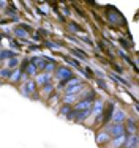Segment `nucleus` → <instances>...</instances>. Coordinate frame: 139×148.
<instances>
[{
  "label": "nucleus",
  "mask_w": 139,
  "mask_h": 148,
  "mask_svg": "<svg viewBox=\"0 0 139 148\" xmlns=\"http://www.w3.org/2000/svg\"><path fill=\"white\" fill-rule=\"evenodd\" d=\"M81 88H82V82L77 79H70V84H66V93L70 95H76Z\"/></svg>",
  "instance_id": "1"
},
{
  "label": "nucleus",
  "mask_w": 139,
  "mask_h": 148,
  "mask_svg": "<svg viewBox=\"0 0 139 148\" xmlns=\"http://www.w3.org/2000/svg\"><path fill=\"white\" fill-rule=\"evenodd\" d=\"M108 134H109V136H112V137H120V136L125 134V129H123L122 125H115V123H114V125L109 126Z\"/></svg>",
  "instance_id": "2"
},
{
  "label": "nucleus",
  "mask_w": 139,
  "mask_h": 148,
  "mask_svg": "<svg viewBox=\"0 0 139 148\" xmlns=\"http://www.w3.org/2000/svg\"><path fill=\"white\" fill-rule=\"evenodd\" d=\"M59 77L62 80H65V82H68L70 79H73V73H71L70 68H65V66H62V68H59Z\"/></svg>",
  "instance_id": "3"
},
{
  "label": "nucleus",
  "mask_w": 139,
  "mask_h": 148,
  "mask_svg": "<svg viewBox=\"0 0 139 148\" xmlns=\"http://www.w3.org/2000/svg\"><path fill=\"white\" fill-rule=\"evenodd\" d=\"M89 109H92V103H90V101L82 99V101H79V103L74 106L73 110L74 112H84V110H89Z\"/></svg>",
  "instance_id": "4"
},
{
  "label": "nucleus",
  "mask_w": 139,
  "mask_h": 148,
  "mask_svg": "<svg viewBox=\"0 0 139 148\" xmlns=\"http://www.w3.org/2000/svg\"><path fill=\"white\" fill-rule=\"evenodd\" d=\"M112 121L115 123V125H122V121H125V112L123 110H114L112 114Z\"/></svg>",
  "instance_id": "5"
},
{
  "label": "nucleus",
  "mask_w": 139,
  "mask_h": 148,
  "mask_svg": "<svg viewBox=\"0 0 139 148\" xmlns=\"http://www.w3.org/2000/svg\"><path fill=\"white\" fill-rule=\"evenodd\" d=\"M125 147H127V148H138V137L134 136V134H131V136L127 139Z\"/></svg>",
  "instance_id": "6"
},
{
  "label": "nucleus",
  "mask_w": 139,
  "mask_h": 148,
  "mask_svg": "<svg viewBox=\"0 0 139 148\" xmlns=\"http://www.w3.org/2000/svg\"><path fill=\"white\" fill-rule=\"evenodd\" d=\"M109 137H111V136H109L108 132H100L98 136H97V142L98 143H106L109 140Z\"/></svg>",
  "instance_id": "7"
},
{
  "label": "nucleus",
  "mask_w": 139,
  "mask_h": 148,
  "mask_svg": "<svg viewBox=\"0 0 139 148\" xmlns=\"http://www.w3.org/2000/svg\"><path fill=\"white\" fill-rule=\"evenodd\" d=\"M24 69H26L28 74H35V73H37V66H35L32 62L30 63H27V62L24 63Z\"/></svg>",
  "instance_id": "8"
},
{
  "label": "nucleus",
  "mask_w": 139,
  "mask_h": 148,
  "mask_svg": "<svg viewBox=\"0 0 139 148\" xmlns=\"http://www.w3.org/2000/svg\"><path fill=\"white\" fill-rule=\"evenodd\" d=\"M32 63H33L37 68H40V69H44V66H46V62H44V60H43V58H38V57H35Z\"/></svg>",
  "instance_id": "9"
},
{
  "label": "nucleus",
  "mask_w": 139,
  "mask_h": 148,
  "mask_svg": "<svg viewBox=\"0 0 139 148\" xmlns=\"http://www.w3.org/2000/svg\"><path fill=\"white\" fill-rule=\"evenodd\" d=\"M127 129H128V132H130V134H134V131H136V123H134L133 120H128Z\"/></svg>",
  "instance_id": "10"
},
{
  "label": "nucleus",
  "mask_w": 139,
  "mask_h": 148,
  "mask_svg": "<svg viewBox=\"0 0 139 148\" xmlns=\"http://www.w3.org/2000/svg\"><path fill=\"white\" fill-rule=\"evenodd\" d=\"M14 35H17V36H22V38H26L27 36V32L22 29V27H16L14 29Z\"/></svg>",
  "instance_id": "11"
},
{
  "label": "nucleus",
  "mask_w": 139,
  "mask_h": 148,
  "mask_svg": "<svg viewBox=\"0 0 139 148\" xmlns=\"http://www.w3.org/2000/svg\"><path fill=\"white\" fill-rule=\"evenodd\" d=\"M33 90H35V84L33 82H27V85L24 87V93L28 95V93H32Z\"/></svg>",
  "instance_id": "12"
},
{
  "label": "nucleus",
  "mask_w": 139,
  "mask_h": 148,
  "mask_svg": "<svg viewBox=\"0 0 139 148\" xmlns=\"http://www.w3.org/2000/svg\"><path fill=\"white\" fill-rule=\"evenodd\" d=\"M5 58H13V52L11 51H2L0 52V60H5Z\"/></svg>",
  "instance_id": "13"
},
{
  "label": "nucleus",
  "mask_w": 139,
  "mask_h": 148,
  "mask_svg": "<svg viewBox=\"0 0 139 148\" xmlns=\"http://www.w3.org/2000/svg\"><path fill=\"white\" fill-rule=\"evenodd\" d=\"M123 142H125V137H123V136H120V137H115V139H114V143H112V145L115 147V148H119V147L122 145Z\"/></svg>",
  "instance_id": "14"
},
{
  "label": "nucleus",
  "mask_w": 139,
  "mask_h": 148,
  "mask_svg": "<svg viewBox=\"0 0 139 148\" xmlns=\"http://www.w3.org/2000/svg\"><path fill=\"white\" fill-rule=\"evenodd\" d=\"M111 77H112L114 80H115V82H120V84H123V85H130V84H128L125 79H122L120 76H115V74H112V73H111Z\"/></svg>",
  "instance_id": "15"
},
{
  "label": "nucleus",
  "mask_w": 139,
  "mask_h": 148,
  "mask_svg": "<svg viewBox=\"0 0 139 148\" xmlns=\"http://www.w3.org/2000/svg\"><path fill=\"white\" fill-rule=\"evenodd\" d=\"M73 54H74V55H77V57H81L82 60L87 58V54H85V52H82L81 49H73Z\"/></svg>",
  "instance_id": "16"
},
{
  "label": "nucleus",
  "mask_w": 139,
  "mask_h": 148,
  "mask_svg": "<svg viewBox=\"0 0 139 148\" xmlns=\"http://www.w3.org/2000/svg\"><path fill=\"white\" fill-rule=\"evenodd\" d=\"M70 109H71L70 106H68V104H65V106L62 107V110H60V114H62V115H70V112H71Z\"/></svg>",
  "instance_id": "17"
},
{
  "label": "nucleus",
  "mask_w": 139,
  "mask_h": 148,
  "mask_svg": "<svg viewBox=\"0 0 139 148\" xmlns=\"http://www.w3.org/2000/svg\"><path fill=\"white\" fill-rule=\"evenodd\" d=\"M74 99H76V95H70V93H66V98H65V103H66V104L73 103Z\"/></svg>",
  "instance_id": "18"
},
{
  "label": "nucleus",
  "mask_w": 139,
  "mask_h": 148,
  "mask_svg": "<svg viewBox=\"0 0 139 148\" xmlns=\"http://www.w3.org/2000/svg\"><path fill=\"white\" fill-rule=\"evenodd\" d=\"M0 76L2 77H11V69H2V71H0Z\"/></svg>",
  "instance_id": "19"
},
{
  "label": "nucleus",
  "mask_w": 139,
  "mask_h": 148,
  "mask_svg": "<svg viewBox=\"0 0 139 148\" xmlns=\"http://www.w3.org/2000/svg\"><path fill=\"white\" fill-rule=\"evenodd\" d=\"M48 80H49L48 76H40V77H38V84H40V85H44V84H48Z\"/></svg>",
  "instance_id": "20"
},
{
  "label": "nucleus",
  "mask_w": 139,
  "mask_h": 148,
  "mask_svg": "<svg viewBox=\"0 0 139 148\" xmlns=\"http://www.w3.org/2000/svg\"><path fill=\"white\" fill-rule=\"evenodd\" d=\"M65 60H66V62H68V63H71V65H73V66H76V68H79V66H81V63L77 62V60H71L70 57H65Z\"/></svg>",
  "instance_id": "21"
},
{
  "label": "nucleus",
  "mask_w": 139,
  "mask_h": 148,
  "mask_svg": "<svg viewBox=\"0 0 139 148\" xmlns=\"http://www.w3.org/2000/svg\"><path fill=\"white\" fill-rule=\"evenodd\" d=\"M17 63H19V60L13 57L11 60H10V68H13V66H17Z\"/></svg>",
  "instance_id": "22"
},
{
  "label": "nucleus",
  "mask_w": 139,
  "mask_h": 148,
  "mask_svg": "<svg viewBox=\"0 0 139 148\" xmlns=\"http://www.w3.org/2000/svg\"><path fill=\"white\" fill-rule=\"evenodd\" d=\"M21 73H22V71H17V73L11 74V79H13V80H19V77H21Z\"/></svg>",
  "instance_id": "23"
},
{
  "label": "nucleus",
  "mask_w": 139,
  "mask_h": 148,
  "mask_svg": "<svg viewBox=\"0 0 139 148\" xmlns=\"http://www.w3.org/2000/svg\"><path fill=\"white\" fill-rule=\"evenodd\" d=\"M70 29H71V30H76V32H77V30H81V27L77 25V24H70Z\"/></svg>",
  "instance_id": "24"
},
{
  "label": "nucleus",
  "mask_w": 139,
  "mask_h": 148,
  "mask_svg": "<svg viewBox=\"0 0 139 148\" xmlns=\"http://www.w3.org/2000/svg\"><path fill=\"white\" fill-rule=\"evenodd\" d=\"M51 69H54V63H52V65L49 63V65H46V66H44V71H48V73H49Z\"/></svg>",
  "instance_id": "25"
},
{
  "label": "nucleus",
  "mask_w": 139,
  "mask_h": 148,
  "mask_svg": "<svg viewBox=\"0 0 139 148\" xmlns=\"http://www.w3.org/2000/svg\"><path fill=\"white\" fill-rule=\"evenodd\" d=\"M98 85L101 87V88H104V90L108 88V87H106V84H104V80H98Z\"/></svg>",
  "instance_id": "26"
},
{
  "label": "nucleus",
  "mask_w": 139,
  "mask_h": 148,
  "mask_svg": "<svg viewBox=\"0 0 139 148\" xmlns=\"http://www.w3.org/2000/svg\"><path fill=\"white\" fill-rule=\"evenodd\" d=\"M85 71H87L85 74H87L89 77H92V76H93V73H92V69H90V68H87V69H85Z\"/></svg>",
  "instance_id": "27"
},
{
  "label": "nucleus",
  "mask_w": 139,
  "mask_h": 148,
  "mask_svg": "<svg viewBox=\"0 0 139 148\" xmlns=\"http://www.w3.org/2000/svg\"><path fill=\"white\" fill-rule=\"evenodd\" d=\"M5 5H6L5 2H0V6H5Z\"/></svg>",
  "instance_id": "28"
},
{
  "label": "nucleus",
  "mask_w": 139,
  "mask_h": 148,
  "mask_svg": "<svg viewBox=\"0 0 139 148\" xmlns=\"http://www.w3.org/2000/svg\"><path fill=\"white\" fill-rule=\"evenodd\" d=\"M0 40H2V36H0Z\"/></svg>",
  "instance_id": "29"
}]
</instances>
